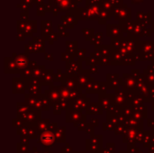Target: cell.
I'll return each mask as SVG.
<instances>
[{"instance_id": "cell-1", "label": "cell", "mask_w": 154, "mask_h": 153, "mask_svg": "<svg viewBox=\"0 0 154 153\" xmlns=\"http://www.w3.org/2000/svg\"><path fill=\"white\" fill-rule=\"evenodd\" d=\"M55 134L54 132L51 131V130H47L45 132H43L42 133L40 134L39 137V142L42 144V146L46 149L49 150L51 147H52L54 145L55 142Z\"/></svg>"}, {"instance_id": "cell-3", "label": "cell", "mask_w": 154, "mask_h": 153, "mask_svg": "<svg viewBox=\"0 0 154 153\" xmlns=\"http://www.w3.org/2000/svg\"><path fill=\"white\" fill-rule=\"evenodd\" d=\"M137 135H138L137 132H135L134 130H129L128 132L125 133L124 142H128V143H135V142H137Z\"/></svg>"}, {"instance_id": "cell-8", "label": "cell", "mask_w": 154, "mask_h": 153, "mask_svg": "<svg viewBox=\"0 0 154 153\" xmlns=\"http://www.w3.org/2000/svg\"><path fill=\"white\" fill-rule=\"evenodd\" d=\"M62 153H74L72 148L69 146V143H66V146L62 148Z\"/></svg>"}, {"instance_id": "cell-12", "label": "cell", "mask_w": 154, "mask_h": 153, "mask_svg": "<svg viewBox=\"0 0 154 153\" xmlns=\"http://www.w3.org/2000/svg\"><path fill=\"white\" fill-rule=\"evenodd\" d=\"M42 153H53V152H51V151H48V150H46L44 152H42Z\"/></svg>"}, {"instance_id": "cell-4", "label": "cell", "mask_w": 154, "mask_h": 153, "mask_svg": "<svg viewBox=\"0 0 154 153\" xmlns=\"http://www.w3.org/2000/svg\"><path fill=\"white\" fill-rule=\"evenodd\" d=\"M55 134V140L57 142H66V136H65V129L63 127L57 128L54 132Z\"/></svg>"}, {"instance_id": "cell-9", "label": "cell", "mask_w": 154, "mask_h": 153, "mask_svg": "<svg viewBox=\"0 0 154 153\" xmlns=\"http://www.w3.org/2000/svg\"><path fill=\"white\" fill-rule=\"evenodd\" d=\"M29 139H30V138H28L27 136H25V135H23V136L21 137V143L28 145V142H29Z\"/></svg>"}, {"instance_id": "cell-7", "label": "cell", "mask_w": 154, "mask_h": 153, "mask_svg": "<svg viewBox=\"0 0 154 153\" xmlns=\"http://www.w3.org/2000/svg\"><path fill=\"white\" fill-rule=\"evenodd\" d=\"M128 148H129V151H128L130 153H137L140 151L138 147H135L134 143H130V144H128Z\"/></svg>"}, {"instance_id": "cell-13", "label": "cell", "mask_w": 154, "mask_h": 153, "mask_svg": "<svg viewBox=\"0 0 154 153\" xmlns=\"http://www.w3.org/2000/svg\"><path fill=\"white\" fill-rule=\"evenodd\" d=\"M137 153H143V152L142 151H138V152H137Z\"/></svg>"}, {"instance_id": "cell-14", "label": "cell", "mask_w": 154, "mask_h": 153, "mask_svg": "<svg viewBox=\"0 0 154 153\" xmlns=\"http://www.w3.org/2000/svg\"><path fill=\"white\" fill-rule=\"evenodd\" d=\"M74 153H86V152H84V151H82V152H79V151H77V152H74Z\"/></svg>"}, {"instance_id": "cell-6", "label": "cell", "mask_w": 154, "mask_h": 153, "mask_svg": "<svg viewBox=\"0 0 154 153\" xmlns=\"http://www.w3.org/2000/svg\"><path fill=\"white\" fill-rule=\"evenodd\" d=\"M37 133H38V132L35 131L34 129H28L27 134H28V137L30 139H36L37 138Z\"/></svg>"}, {"instance_id": "cell-2", "label": "cell", "mask_w": 154, "mask_h": 153, "mask_svg": "<svg viewBox=\"0 0 154 153\" xmlns=\"http://www.w3.org/2000/svg\"><path fill=\"white\" fill-rule=\"evenodd\" d=\"M87 151L94 153H101L102 151V136H92L87 140Z\"/></svg>"}, {"instance_id": "cell-15", "label": "cell", "mask_w": 154, "mask_h": 153, "mask_svg": "<svg viewBox=\"0 0 154 153\" xmlns=\"http://www.w3.org/2000/svg\"><path fill=\"white\" fill-rule=\"evenodd\" d=\"M119 153H130V152H129V151H127V152H122V151H120Z\"/></svg>"}, {"instance_id": "cell-5", "label": "cell", "mask_w": 154, "mask_h": 153, "mask_svg": "<svg viewBox=\"0 0 154 153\" xmlns=\"http://www.w3.org/2000/svg\"><path fill=\"white\" fill-rule=\"evenodd\" d=\"M17 153H29L28 151V146L26 144L18 143L17 144Z\"/></svg>"}, {"instance_id": "cell-10", "label": "cell", "mask_w": 154, "mask_h": 153, "mask_svg": "<svg viewBox=\"0 0 154 153\" xmlns=\"http://www.w3.org/2000/svg\"><path fill=\"white\" fill-rule=\"evenodd\" d=\"M119 127H120V126H119ZM119 127H117V129L116 130V133L117 135H119V134H124V133H125V128L121 129V128H119Z\"/></svg>"}, {"instance_id": "cell-11", "label": "cell", "mask_w": 154, "mask_h": 153, "mask_svg": "<svg viewBox=\"0 0 154 153\" xmlns=\"http://www.w3.org/2000/svg\"><path fill=\"white\" fill-rule=\"evenodd\" d=\"M149 153H154V145L150 147V150H149Z\"/></svg>"}]
</instances>
